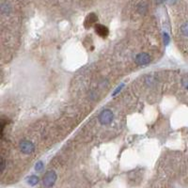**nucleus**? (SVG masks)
<instances>
[{
	"label": "nucleus",
	"instance_id": "obj_1",
	"mask_svg": "<svg viewBox=\"0 0 188 188\" xmlns=\"http://www.w3.org/2000/svg\"><path fill=\"white\" fill-rule=\"evenodd\" d=\"M57 179H58V175H57L56 171L49 170L45 173L43 180H42V183L46 188H50L55 184V182L57 181Z\"/></svg>",
	"mask_w": 188,
	"mask_h": 188
},
{
	"label": "nucleus",
	"instance_id": "obj_2",
	"mask_svg": "<svg viewBox=\"0 0 188 188\" xmlns=\"http://www.w3.org/2000/svg\"><path fill=\"white\" fill-rule=\"evenodd\" d=\"M114 120V114L110 109H104L99 115V121L103 125H108Z\"/></svg>",
	"mask_w": 188,
	"mask_h": 188
},
{
	"label": "nucleus",
	"instance_id": "obj_3",
	"mask_svg": "<svg viewBox=\"0 0 188 188\" xmlns=\"http://www.w3.org/2000/svg\"><path fill=\"white\" fill-rule=\"evenodd\" d=\"M19 148H20V151L24 154H30L35 151L34 144L29 140H22L19 144Z\"/></svg>",
	"mask_w": 188,
	"mask_h": 188
},
{
	"label": "nucleus",
	"instance_id": "obj_4",
	"mask_svg": "<svg viewBox=\"0 0 188 188\" xmlns=\"http://www.w3.org/2000/svg\"><path fill=\"white\" fill-rule=\"evenodd\" d=\"M151 58L147 53H139L136 56V62L140 66H145L151 63Z\"/></svg>",
	"mask_w": 188,
	"mask_h": 188
},
{
	"label": "nucleus",
	"instance_id": "obj_5",
	"mask_svg": "<svg viewBox=\"0 0 188 188\" xmlns=\"http://www.w3.org/2000/svg\"><path fill=\"white\" fill-rule=\"evenodd\" d=\"M95 32L102 38H106L109 34L108 28H107L105 25H103V24H95Z\"/></svg>",
	"mask_w": 188,
	"mask_h": 188
},
{
	"label": "nucleus",
	"instance_id": "obj_6",
	"mask_svg": "<svg viewBox=\"0 0 188 188\" xmlns=\"http://www.w3.org/2000/svg\"><path fill=\"white\" fill-rule=\"evenodd\" d=\"M97 21H98L97 15H96L95 13H90V14L87 16V18H86V20H85V23H84L85 28H90V26H92V25H94V24H97Z\"/></svg>",
	"mask_w": 188,
	"mask_h": 188
},
{
	"label": "nucleus",
	"instance_id": "obj_7",
	"mask_svg": "<svg viewBox=\"0 0 188 188\" xmlns=\"http://www.w3.org/2000/svg\"><path fill=\"white\" fill-rule=\"evenodd\" d=\"M28 182L29 185L34 186V185H36V184L39 182V178H38L37 176H35V175H32V176H30V177L28 179Z\"/></svg>",
	"mask_w": 188,
	"mask_h": 188
},
{
	"label": "nucleus",
	"instance_id": "obj_8",
	"mask_svg": "<svg viewBox=\"0 0 188 188\" xmlns=\"http://www.w3.org/2000/svg\"><path fill=\"white\" fill-rule=\"evenodd\" d=\"M181 33H182V35H183V36L188 37V22L184 23V24L181 25Z\"/></svg>",
	"mask_w": 188,
	"mask_h": 188
},
{
	"label": "nucleus",
	"instance_id": "obj_9",
	"mask_svg": "<svg viewBox=\"0 0 188 188\" xmlns=\"http://www.w3.org/2000/svg\"><path fill=\"white\" fill-rule=\"evenodd\" d=\"M10 11H11V8H10V6L8 4H2V6H1V11H2L3 14H5V13L8 14L10 12Z\"/></svg>",
	"mask_w": 188,
	"mask_h": 188
},
{
	"label": "nucleus",
	"instance_id": "obj_10",
	"mask_svg": "<svg viewBox=\"0 0 188 188\" xmlns=\"http://www.w3.org/2000/svg\"><path fill=\"white\" fill-rule=\"evenodd\" d=\"M43 163L42 162V161H39V162L36 164V166H35V169H36V171H39V172H41L42 169H43Z\"/></svg>",
	"mask_w": 188,
	"mask_h": 188
},
{
	"label": "nucleus",
	"instance_id": "obj_11",
	"mask_svg": "<svg viewBox=\"0 0 188 188\" xmlns=\"http://www.w3.org/2000/svg\"><path fill=\"white\" fill-rule=\"evenodd\" d=\"M163 40H164V43H165V45H168V44L169 43L170 38H169V35H168L167 32H164V33H163Z\"/></svg>",
	"mask_w": 188,
	"mask_h": 188
},
{
	"label": "nucleus",
	"instance_id": "obj_12",
	"mask_svg": "<svg viewBox=\"0 0 188 188\" xmlns=\"http://www.w3.org/2000/svg\"><path fill=\"white\" fill-rule=\"evenodd\" d=\"M181 84H182V87L188 90V76H185L181 79Z\"/></svg>",
	"mask_w": 188,
	"mask_h": 188
},
{
	"label": "nucleus",
	"instance_id": "obj_13",
	"mask_svg": "<svg viewBox=\"0 0 188 188\" xmlns=\"http://www.w3.org/2000/svg\"><path fill=\"white\" fill-rule=\"evenodd\" d=\"M4 169H5V159L2 157L1 158V171L3 172Z\"/></svg>",
	"mask_w": 188,
	"mask_h": 188
},
{
	"label": "nucleus",
	"instance_id": "obj_14",
	"mask_svg": "<svg viewBox=\"0 0 188 188\" xmlns=\"http://www.w3.org/2000/svg\"><path fill=\"white\" fill-rule=\"evenodd\" d=\"M123 87H124V85H123V84H121V86H120V87H119V88H118V89H117V90H115V92L113 93V95H116V94H118V93H119V91H120V90H121V89H122Z\"/></svg>",
	"mask_w": 188,
	"mask_h": 188
},
{
	"label": "nucleus",
	"instance_id": "obj_15",
	"mask_svg": "<svg viewBox=\"0 0 188 188\" xmlns=\"http://www.w3.org/2000/svg\"><path fill=\"white\" fill-rule=\"evenodd\" d=\"M166 2L169 3V4H174L177 2V0H166Z\"/></svg>",
	"mask_w": 188,
	"mask_h": 188
},
{
	"label": "nucleus",
	"instance_id": "obj_16",
	"mask_svg": "<svg viewBox=\"0 0 188 188\" xmlns=\"http://www.w3.org/2000/svg\"><path fill=\"white\" fill-rule=\"evenodd\" d=\"M165 1H166V0H156V3L157 4H161V3H163Z\"/></svg>",
	"mask_w": 188,
	"mask_h": 188
}]
</instances>
